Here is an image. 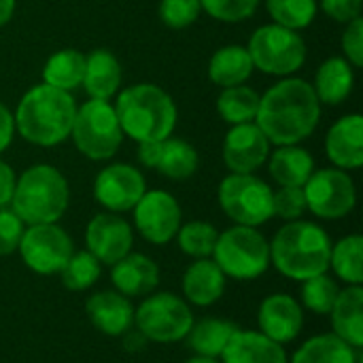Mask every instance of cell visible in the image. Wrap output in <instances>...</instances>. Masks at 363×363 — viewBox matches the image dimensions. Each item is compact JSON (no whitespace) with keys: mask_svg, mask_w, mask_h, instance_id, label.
Masks as SVG:
<instances>
[{"mask_svg":"<svg viewBox=\"0 0 363 363\" xmlns=\"http://www.w3.org/2000/svg\"><path fill=\"white\" fill-rule=\"evenodd\" d=\"M321 102L313 85L298 77H285L259 96L257 128L270 145H300L319 125Z\"/></svg>","mask_w":363,"mask_h":363,"instance_id":"cell-1","label":"cell"},{"mask_svg":"<svg viewBox=\"0 0 363 363\" xmlns=\"http://www.w3.org/2000/svg\"><path fill=\"white\" fill-rule=\"evenodd\" d=\"M77 104L72 94L45 83L30 87L15 113V132L36 147H55L70 138Z\"/></svg>","mask_w":363,"mask_h":363,"instance_id":"cell-2","label":"cell"},{"mask_svg":"<svg viewBox=\"0 0 363 363\" xmlns=\"http://www.w3.org/2000/svg\"><path fill=\"white\" fill-rule=\"evenodd\" d=\"M123 136L136 143L166 140L172 136L179 111L168 91L153 83H134L119 91L113 104Z\"/></svg>","mask_w":363,"mask_h":363,"instance_id":"cell-3","label":"cell"},{"mask_svg":"<svg viewBox=\"0 0 363 363\" xmlns=\"http://www.w3.org/2000/svg\"><path fill=\"white\" fill-rule=\"evenodd\" d=\"M332 240L328 232L311 221H287L270 242V264L294 281H308L330 268Z\"/></svg>","mask_w":363,"mask_h":363,"instance_id":"cell-4","label":"cell"},{"mask_svg":"<svg viewBox=\"0 0 363 363\" xmlns=\"http://www.w3.org/2000/svg\"><path fill=\"white\" fill-rule=\"evenodd\" d=\"M70 202L66 177L51 164H34L17 177L11 211L23 225L57 223Z\"/></svg>","mask_w":363,"mask_h":363,"instance_id":"cell-5","label":"cell"},{"mask_svg":"<svg viewBox=\"0 0 363 363\" xmlns=\"http://www.w3.org/2000/svg\"><path fill=\"white\" fill-rule=\"evenodd\" d=\"M70 138L83 157L91 162L111 160L123 143V130L119 125L115 106L108 100L91 98L77 106Z\"/></svg>","mask_w":363,"mask_h":363,"instance_id":"cell-6","label":"cell"},{"mask_svg":"<svg viewBox=\"0 0 363 363\" xmlns=\"http://www.w3.org/2000/svg\"><path fill=\"white\" fill-rule=\"evenodd\" d=\"M213 257L225 277L251 281L268 270L270 242L257 228L234 225L217 236Z\"/></svg>","mask_w":363,"mask_h":363,"instance_id":"cell-7","label":"cell"},{"mask_svg":"<svg viewBox=\"0 0 363 363\" xmlns=\"http://www.w3.org/2000/svg\"><path fill=\"white\" fill-rule=\"evenodd\" d=\"M253 68L272 77H294L306 62L304 38L279 23L259 26L247 45Z\"/></svg>","mask_w":363,"mask_h":363,"instance_id":"cell-8","label":"cell"},{"mask_svg":"<svg viewBox=\"0 0 363 363\" xmlns=\"http://www.w3.org/2000/svg\"><path fill=\"white\" fill-rule=\"evenodd\" d=\"M274 189L255 174L230 172L217 191L221 211L236 223L247 228H259L274 217L272 211Z\"/></svg>","mask_w":363,"mask_h":363,"instance_id":"cell-9","label":"cell"},{"mask_svg":"<svg viewBox=\"0 0 363 363\" xmlns=\"http://www.w3.org/2000/svg\"><path fill=\"white\" fill-rule=\"evenodd\" d=\"M134 323L147 340L170 345L189 334L194 315L187 302L174 294H155L134 311Z\"/></svg>","mask_w":363,"mask_h":363,"instance_id":"cell-10","label":"cell"},{"mask_svg":"<svg viewBox=\"0 0 363 363\" xmlns=\"http://www.w3.org/2000/svg\"><path fill=\"white\" fill-rule=\"evenodd\" d=\"M306 211L319 219H342L357 204V189L347 170L321 168L304 183Z\"/></svg>","mask_w":363,"mask_h":363,"instance_id":"cell-11","label":"cell"},{"mask_svg":"<svg viewBox=\"0 0 363 363\" xmlns=\"http://www.w3.org/2000/svg\"><path fill=\"white\" fill-rule=\"evenodd\" d=\"M17 251L23 264L36 274H57L74 253L70 236L57 223L28 225Z\"/></svg>","mask_w":363,"mask_h":363,"instance_id":"cell-12","label":"cell"},{"mask_svg":"<svg viewBox=\"0 0 363 363\" xmlns=\"http://www.w3.org/2000/svg\"><path fill=\"white\" fill-rule=\"evenodd\" d=\"M132 211L138 234L151 245H168L181 228V206L164 189L145 191Z\"/></svg>","mask_w":363,"mask_h":363,"instance_id":"cell-13","label":"cell"},{"mask_svg":"<svg viewBox=\"0 0 363 363\" xmlns=\"http://www.w3.org/2000/svg\"><path fill=\"white\" fill-rule=\"evenodd\" d=\"M145 191L147 181L143 172L130 164H108L94 181V198L108 213L132 211Z\"/></svg>","mask_w":363,"mask_h":363,"instance_id":"cell-14","label":"cell"},{"mask_svg":"<svg viewBox=\"0 0 363 363\" xmlns=\"http://www.w3.org/2000/svg\"><path fill=\"white\" fill-rule=\"evenodd\" d=\"M270 140L257 128L255 121L232 125L223 138L221 157L230 172L234 174H255L270 155Z\"/></svg>","mask_w":363,"mask_h":363,"instance_id":"cell-15","label":"cell"},{"mask_svg":"<svg viewBox=\"0 0 363 363\" xmlns=\"http://www.w3.org/2000/svg\"><path fill=\"white\" fill-rule=\"evenodd\" d=\"M134 234L130 223L117 213L96 215L85 230V247L100 264H117L132 251Z\"/></svg>","mask_w":363,"mask_h":363,"instance_id":"cell-16","label":"cell"},{"mask_svg":"<svg viewBox=\"0 0 363 363\" xmlns=\"http://www.w3.org/2000/svg\"><path fill=\"white\" fill-rule=\"evenodd\" d=\"M325 155L340 170H357L363 166V117L349 113L340 117L325 134Z\"/></svg>","mask_w":363,"mask_h":363,"instance_id":"cell-17","label":"cell"},{"mask_svg":"<svg viewBox=\"0 0 363 363\" xmlns=\"http://www.w3.org/2000/svg\"><path fill=\"white\" fill-rule=\"evenodd\" d=\"M259 328L262 334L279 345H287L298 338L304 325V315L296 298L287 294L268 296L259 306Z\"/></svg>","mask_w":363,"mask_h":363,"instance_id":"cell-18","label":"cell"},{"mask_svg":"<svg viewBox=\"0 0 363 363\" xmlns=\"http://www.w3.org/2000/svg\"><path fill=\"white\" fill-rule=\"evenodd\" d=\"M111 281L115 289L125 298L149 296L160 283L157 264L143 253H128L117 264H113Z\"/></svg>","mask_w":363,"mask_h":363,"instance_id":"cell-19","label":"cell"},{"mask_svg":"<svg viewBox=\"0 0 363 363\" xmlns=\"http://www.w3.org/2000/svg\"><path fill=\"white\" fill-rule=\"evenodd\" d=\"M89 321L106 336H123L134 325V308L119 291H98L85 304Z\"/></svg>","mask_w":363,"mask_h":363,"instance_id":"cell-20","label":"cell"},{"mask_svg":"<svg viewBox=\"0 0 363 363\" xmlns=\"http://www.w3.org/2000/svg\"><path fill=\"white\" fill-rule=\"evenodd\" d=\"M123 70L117 55L108 49H94L85 55V74L81 87L91 100H111L119 94Z\"/></svg>","mask_w":363,"mask_h":363,"instance_id":"cell-21","label":"cell"},{"mask_svg":"<svg viewBox=\"0 0 363 363\" xmlns=\"http://www.w3.org/2000/svg\"><path fill=\"white\" fill-rule=\"evenodd\" d=\"M221 363H287L283 345L262 332L236 330L221 353Z\"/></svg>","mask_w":363,"mask_h":363,"instance_id":"cell-22","label":"cell"},{"mask_svg":"<svg viewBox=\"0 0 363 363\" xmlns=\"http://www.w3.org/2000/svg\"><path fill=\"white\" fill-rule=\"evenodd\" d=\"M268 172L281 187H304L315 172V157L300 145H283L270 151Z\"/></svg>","mask_w":363,"mask_h":363,"instance_id":"cell-23","label":"cell"},{"mask_svg":"<svg viewBox=\"0 0 363 363\" xmlns=\"http://www.w3.org/2000/svg\"><path fill=\"white\" fill-rule=\"evenodd\" d=\"M311 85L321 104L338 106L355 87V68L345 57H328L317 68L315 81Z\"/></svg>","mask_w":363,"mask_h":363,"instance_id":"cell-24","label":"cell"},{"mask_svg":"<svg viewBox=\"0 0 363 363\" xmlns=\"http://www.w3.org/2000/svg\"><path fill=\"white\" fill-rule=\"evenodd\" d=\"M225 291V274L215 259H196L183 277V294L194 306H211Z\"/></svg>","mask_w":363,"mask_h":363,"instance_id":"cell-25","label":"cell"},{"mask_svg":"<svg viewBox=\"0 0 363 363\" xmlns=\"http://www.w3.org/2000/svg\"><path fill=\"white\" fill-rule=\"evenodd\" d=\"M334 334L349 342L353 349L363 347V289L362 285H349L338 294L334 308L330 311Z\"/></svg>","mask_w":363,"mask_h":363,"instance_id":"cell-26","label":"cell"},{"mask_svg":"<svg viewBox=\"0 0 363 363\" xmlns=\"http://www.w3.org/2000/svg\"><path fill=\"white\" fill-rule=\"evenodd\" d=\"M253 70L255 68H253L251 55L247 47L242 45L219 47L211 55V62H208V79L221 89L247 83Z\"/></svg>","mask_w":363,"mask_h":363,"instance_id":"cell-27","label":"cell"},{"mask_svg":"<svg viewBox=\"0 0 363 363\" xmlns=\"http://www.w3.org/2000/svg\"><path fill=\"white\" fill-rule=\"evenodd\" d=\"M83 74H85V53H81L79 49L55 51L43 66V83L68 94L81 87Z\"/></svg>","mask_w":363,"mask_h":363,"instance_id":"cell-28","label":"cell"},{"mask_svg":"<svg viewBox=\"0 0 363 363\" xmlns=\"http://www.w3.org/2000/svg\"><path fill=\"white\" fill-rule=\"evenodd\" d=\"M357 351L336 334H321L306 340L291 357V363H357Z\"/></svg>","mask_w":363,"mask_h":363,"instance_id":"cell-29","label":"cell"},{"mask_svg":"<svg viewBox=\"0 0 363 363\" xmlns=\"http://www.w3.org/2000/svg\"><path fill=\"white\" fill-rule=\"evenodd\" d=\"M198 164H200L198 151L187 140L174 138V136L162 140L160 157H157V164H155V170L160 174H164V177H168L172 181H185L191 174H196Z\"/></svg>","mask_w":363,"mask_h":363,"instance_id":"cell-30","label":"cell"},{"mask_svg":"<svg viewBox=\"0 0 363 363\" xmlns=\"http://www.w3.org/2000/svg\"><path fill=\"white\" fill-rule=\"evenodd\" d=\"M236 325L223 319H202L198 323L191 325L187 338V347L202 357H221L225 345L230 342V338L236 334Z\"/></svg>","mask_w":363,"mask_h":363,"instance_id":"cell-31","label":"cell"},{"mask_svg":"<svg viewBox=\"0 0 363 363\" xmlns=\"http://www.w3.org/2000/svg\"><path fill=\"white\" fill-rule=\"evenodd\" d=\"M257 108H259V94L245 83L221 89L217 98V113L230 125L255 121Z\"/></svg>","mask_w":363,"mask_h":363,"instance_id":"cell-32","label":"cell"},{"mask_svg":"<svg viewBox=\"0 0 363 363\" xmlns=\"http://www.w3.org/2000/svg\"><path fill=\"white\" fill-rule=\"evenodd\" d=\"M330 266L336 277L349 285H362L363 281V238L359 234H351L336 245H332Z\"/></svg>","mask_w":363,"mask_h":363,"instance_id":"cell-33","label":"cell"},{"mask_svg":"<svg viewBox=\"0 0 363 363\" xmlns=\"http://www.w3.org/2000/svg\"><path fill=\"white\" fill-rule=\"evenodd\" d=\"M266 9L268 15L272 17V23L300 32L315 21L319 2L317 0H266Z\"/></svg>","mask_w":363,"mask_h":363,"instance_id":"cell-34","label":"cell"},{"mask_svg":"<svg viewBox=\"0 0 363 363\" xmlns=\"http://www.w3.org/2000/svg\"><path fill=\"white\" fill-rule=\"evenodd\" d=\"M217 236H219V232L215 230V225H211L206 221H189V223L181 225L177 232V240H179L181 251L194 259L211 257L215 242H217Z\"/></svg>","mask_w":363,"mask_h":363,"instance_id":"cell-35","label":"cell"},{"mask_svg":"<svg viewBox=\"0 0 363 363\" xmlns=\"http://www.w3.org/2000/svg\"><path fill=\"white\" fill-rule=\"evenodd\" d=\"M100 262L89 251L72 253L70 259L60 270L62 283L70 291H85L100 279Z\"/></svg>","mask_w":363,"mask_h":363,"instance_id":"cell-36","label":"cell"},{"mask_svg":"<svg viewBox=\"0 0 363 363\" xmlns=\"http://www.w3.org/2000/svg\"><path fill=\"white\" fill-rule=\"evenodd\" d=\"M338 294H340V289H338L336 281H332L325 274H319V277L304 281L302 302L308 311H313L317 315H330Z\"/></svg>","mask_w":363,"mask_h":363,"instance_id":"cell-37","label":"cell"},{"mask_svg":"<svg viewBox=\"0 0 363 363\" xmlns=\"http://www.w3.org/2000/svg\"><path fill=\"white\" fill-rule=\"evenodd\" d=\"M204 13L223 23H240L255 15L259 0H200Z\"/></svg>","mask_w":363,"mask_h":363,"instance_id":"cell-38","label":"cell"},{"mask_svg":"<svg viewBox=\"0 0 363 363\" xmlns=\"http://www.w3.org/2000/svg\"><path fill=\"white\" fill-rule=\"evenodd\" d=\"M202 13L200 0H160V19L172 30L189 28Z\"/></svg>","mask_w":363,"mask_h":363,"instance_id":"cell-39","label":"cell"},{"mask_svg":"<svg viewBox=\"0 0 363 363\" xmlns=\"http://www.w3.org/2000/svg\"><path fill=\"white\" fill-rule=\"evenodd\" d=\"M272 211L285 221H296L306 213V198L302 187H281L272 196Z\"/></svg>","mask_w":363,"mask_h":363,"instance_id":"cell-40","label":"cell"},{"mask_svg":"<svg viewBox=\"0 0 363 363\" xmlns=\"http://www.w3.org/2000/svg\"><path fill=\"white\" fill-rule=\"evenodd\" d=\"M342 45V53L345 60L353 66V68H362L363 66V19L357 17L349 23H345V32L340 38Z\"/></svg>","mask_w":363,"mask_h":363,"instance_id":"cell-41","label":"cell"},{"mask_svg":"<svg viewBox=\"0 0 363 363\" xmlns=\"http://www.w3.org/2000/svg\"><path fill=\"white\" fill-rule=\"evenodd\" d=\"M21 236L23 221L11 208H0V255H11L17 251Z\"/></svg>","mask_w":363,"mask_h":363,"instance_id":"cell-42","label":"cell"},{"mask_svg":"<svg viewBox=\"0 0 363 363\" xmlns=\"http://www.w3.org/2000/svg\"><path fill=\"white\" fill-rule=\"evenodd\" d=\"M321 11L338 23H349L362 17L363 0H317Z\"/></svg>","mask_w":363,"mask_h":363,"instance_id":"cell-43","label":"cell"},{"mask_svg":"<svg viewBox=\"0 0 363 363\" xmlns=\"http://www.w3.org/2000/svg\"><path fill=\"white\" fill-rule=\"evenodd\" d=\"M15 183H17L15 170L4 160H0V208H6L11 204Z\"/></svg>","mask_w":363,"mask_h":363,"instance_id":"cell-44","label":"cell"},{"mask_svg":"<svg viewBox=\"0 0 363 363\" xmlns=\"http://www.w3.org/2000/svg\"><path fill=\"white\" fill-rule=\"evenodd\" d=\"M15 136V119L13 113L9 111L6 104L0 102V153H4L9 149V145L13 143Z\"/></svg>","mask_w":363,"mask_h":363,"instance_id":"cell-45","label":"cell"},{"mask_svg":"<svg viewBox=\"0 0 363 363\" xmlns=\"http://www.w3.org/2000/svg\"><path fill=\"white\" fill-rule=\"evenodd\" d=\"M160 147H162V140L138 143V162L145 168L155 170V164H157V157H160Z\"/></svg>","mask_w":363,"mask_h":363,"instance_id":"cell-46","label":"cell"},{"mask_svg":"<svg viewBox=\"0 0 363 363\" xmlns=\"http://www.w3.org/2000/svg\"><path fill=\"white\" fill-rule=\"evenodd\" d=\"M15 13V0H0V28L11 21Z\"/></svg>","mask_w":363,"mask_h":363,"instance_id":"cell-47","label":"cell"},{"mask_svg":"<svg viewBox=\"0 0 363 363\" xmlns=\"http://www.w3.org/2000/svg\"><path fill=\"white\" fill-rule=\"evenodd\" d=\"M185 363H219L217 359H213V357H202V355H198V357H194V359H189V362Z\"/></svg>","mask_w":363,"mask_h":363,"instance_id":"cell-48","label":"cell"}]
</instances>
